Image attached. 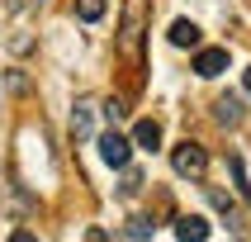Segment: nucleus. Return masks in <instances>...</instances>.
Returning <instances> with one entry per match:
<instances>
[{"instance_id":"f257e3e1","label":"nucleus","mask_w":251,"mask_h":242,"mask_svg":"<svg viewBox=\"0 0 251 242\" xmlns=\"http://www.w3.org/2000/svg\"><path fill=\"white\" fill-rule=\"evenodd\" d=\"M142 33H147V0H128L119 24V53L128 62H142Z\"/></svg>"},{"instance_id":"f03ea898","label":"nucleus","mask_w":251,"mask_h":242,"mask_svg":"<svg viewBox=\"0 0 251 242\" xmlns=\"http://www.w3.org/2000/svg\"><path fill=\"white\" fill-rule=\"evenodd\" d=\"M171 171L180 176V181H204V171H209V152L199 147V142H176L171 147Z\"/></svg>"},{"instance_id":"7ed1b4c3","label":"nucleus","mask_w":251,"mask_h":242,"mask_svg":"<svg viewBox=\"0 0 251 242\" xmlns=\"http://www.w3.org/2000/svg\"><path fill=\"white\" fill-rule=\"evenodd\" d=\"M100 161L114 171H124L128 161H133V138H124L119 128H109V133H100Z\"/></svg>"},{"instance_id":"20e7f679","label":"nucleus","mask_w":251,"mask_h":242,"mask_svg":"<svg viewBox=\"0 0 251 242\" xmlns=\"http://www.w3.org/2000/svg\"><path fill=\"white\" fill-rule=\"evenodd\" d=\"M227 71V48H199L195 53V76L213 81V76H223Z\"/></svg>"},{"instance_id":"39448f33","label":"nucleus","mask_w":251,"mask_h":242,"mask_svg":"<svg viewBox=\"0 0 251 242\" xmlns=\"http://www.w3.org/2000/svg\"><path fill=\"white\" fill-rule=\"evenodd\" d=\"M90 133H95V100L81 95L71 105V138H90Z\"/></svg>"},{"instance_id":"423d86ee","label":"nucleus","mask_w":251,"mask_h":242,"mask_svg":"<svg viewBox=\"0 0 251 242\" xmlns=\"http://www.w3.org/2000/svg\"><path fill=\"white\" fill-rule=\"evenodd\" d=\"M213 228H209V218H199V214H180L176 218V238L180 242H204Z\"/></svg>"},{"instance_id":"0eeeda50","label":"nucleus","mask_w":251,"mask_h":242,"mask_svg":"<svg viewBox=\"0 0 251 242\" xmlns=\"http://www.w3.org/2000/svg\"><path fill=\"white\" fill-rule=\"evenodd\" d=\"M133 147L156 152V147H161V124H156V119H138V124H133Z\"/></svg>"},{"instance_id":"6e6552de","label":"nucleus","mask_w":251,"mask_h":242,"mask_svg":"<svg viewBox=\"0 0 251 242\" xmlns=\"http://www.w3.org/2000/svg\"><path fill=\"white\" fill-rule=\"evenodd\" d=\"M204 190H209V204H213L218 214H223L227 223H232V233H242V214H237V204H232V199H227L223 190H218V185H204Z\"/></svg>"},{"instance_id":"1a4fd4ad","label":"nucleus","mask_w":251,"mask_h":242,"mask_svg":"<svg viewBox=\"0 0 251 242\" xmlns=\"http://www.w3.org/2000/svg\"><path fill=\"white\" fill-rule=\"evenodd\" d=\"M166 38H171V48H199V24L195 19H176Z\"/></svg>"},{"instance_id":"9d476101","label":"nucleus","mask_w":251,"mask_h":242,"mask_svg":"<svg viewBox=\"0 0 251 242\" xmlns=\"http://www.w3.org/2000/svg\"><path fill=\"white\" fill-rule=\"evenodd\" d=\"M213 119H218L223 128H237L242 124V100L237 95H223L218 105H213Z\"/></svg>"},{"instance_id":"9b49d317","label":"nucleus","mask_w":251,"mask_h":242,"mask_svg":"<svg viewBox=\"0 0 251 242\" xmlns=\"http://www.w3.org/2000/svg\"><path fill=\"white\" fill-rule=\"evenodd\" d=\"M142 185H147V181H142V171L124 166V181H119V199H133V195L142 190Z\"/></svg>"},{"instance_id":"f8f14e48","label":"nucleus","mask_w":251,"mask_h":242,"mask_svg":"<svg viewBox=\"0 0 251 242\" xmlns=\"http://www.w3.org/2000/svg\"><path fill=\"white\" fill-rule=\"evenodd\" d=\"M227 166H232V181H237V195H242V199L251 204V176H247V161H242V157H232Z\"/></svg>"},{"instance_id":"ddd939ff","label":"nucleus","mask_w":251,"mask_h":242,"mask_svg":"<svg viewBox=\"0 0 251 242\" xmlns=\"http://www.w3.org/2000/svg\"><path fill=\"white\" fill-rule=\"evenodd\" d=\"M76 19H81V24L104 19V0H76Z\"/></svg>"},{"instance_id":"4468645a","label":"nucleus","mask_w":251,"mask_h":242,"mask_svg":"<svg viewBox=\"0 0 251 242\" xmlns=\"http://www.w3.org/2000/svg\"><path fill=\"white\" fill-rule=\"evenodd\" d=\"M124 238H152V218H128Z\"/></svg>"},{"instance_id":"2eb2a0df","label":"nucleus","mask_w":251,"mask_h":242,"mask_svg":"<svg viewBox=\"0 0 251 242\" xmlns=\"http://www.w3.org/2000/svg\"><path fill=\"white\" fill-rule=\"evenodd\" d=\"M124 114H128L124 100H104V119H109V124H114V119H124Z\"/></svg>"},{"instance_id":"dca6fc26","label":"nucleus","mask_w":251,"mask_h":242,"mask_svg":"<svg viewBox=\"0 0 251 242\" xmlns=\"http://www.w3.org/2000/svg\"><path fill=\"white\" fill-rule=\"evenodd\" d=\"M33 5H38V0H5V10H10V14H24V10H33Z\"/></svg>"},{"instance_id":"f3484780","label":"nucleus","mask_w":251,"mask_h":242,"mask_svg":"<svg viewBox=\"0 0 251 242\" xmlns=\"http://www.w3.org/2000/svg\"><path fill=\"white\" fill-rule=\"evenodd\" d=\"M242 85H247V95H251V67H247V71H242Z\"/></svg>"}]
</instances>
